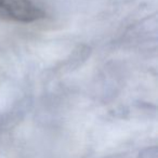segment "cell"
Segmentation results:
<instances>
[{"mask_svg": "<svg viewBox=\"0 0 158 158\" xmlns=\"http://www.w3.org/2000/svg\"><path fill=\"white\" fill-rule=\"evenodd\" d=\"M44 15L41 9L31 0H0V20L31 23Z\"/></svg>", "mask_w": 158, "mask_h": 158, "instance_id": "obj_1", "label": "cell"}]
</instances>
